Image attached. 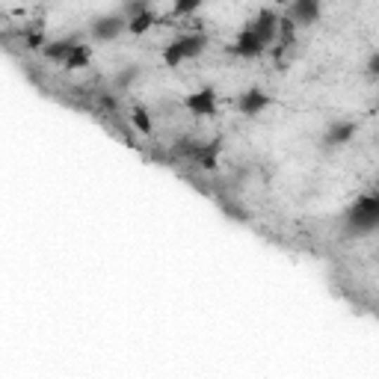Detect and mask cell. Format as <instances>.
I'll use <instances>...</instances> for the list:
<instances>
[{"mask_svg": "<svg viewBox=\"0 0 379 379\" xmlns=\"http://www.w3.org/2000/svg\"><path fill=\"white\" fill-rule=\"evenodd\" d=\"M205 48V36L202 33H187V36H178L169 48L163 51V60L169 65H178L181 60H190V57H199Z\"/></svg>", "mask_w": 379, "mask_h": 379, "instance_id": "6da1fadb", "label": "cell"}, {"mask_svg": "<svg viewBox=\"0 0 379 379\" xmlns=\"http://www.w3.org/2000/svg\"><path fill=\"white\" fill-rule=\"evenodd\" d=\"M349 229H356V231H371L376 226V219H379V205H376V195L368 193V195H361V199L353 205V210H349Z\"/></svg>", "mask_w": 379, "mask_h": 379, "instance_id": "7a4b0ae2", "label": "cell"}, {"mask_svg": "<svg viewBox=\"0 0 379 379\" xmlns=\"http://www.w3.org/2000/svg\"><path fill=\"white\" fill-rule=\"evenodd\" d=\"M278 21H282V18H278L273 9H261L258 15L252 18L249 30H252V33H258L264 45H270V39H273V36H276V30H278Z\"/></svg>", "mask_w": 379, "mask_h": 379, "instance_id": "3957f363", "label": "cell"}, {"mask_svg": "<svg viewBox=\"0 0 379 379\" xmlns=\"http://www.w3.org/2000/svg\"><path fill=\"white\" fill-rule=\"evenodd\" d=\"M320 15V4L317 0H297L288 6V21L290 24H314Z\"/></svg>", "mask_w": 379, "mask_h": 379, "instance_id": "277c9868", "label": "cell"}, {"mask_svg": "<svg viewBox=\"0 0 379 379\" xmlns=\"http://www.w3.org/2000/svg\"><path fill=\"white\" fill-rule=\"evenodd\" d=\"M356 134V124L353 122H332L326 128V136H323V143L326 146H347L349 139Z\"/></svg>", "mask_w": 379, "mask_h": 379, "instance_id": "5b68a950", "label": "cell"}, {"mask_svg": "<svg viewBox=\"0 0 379 379\" xmlns=\"http://www.w3.org/2000/svg\"><path fill=\"white\" fill-rule=\"evenodd\" d=\"M264 48H266V45L261 41V36H258V33H252L249 27H246L240 36H237V45H234V51L240 53V57H258Z\"/></svg>", "mask_w": 379, "mask_h": 379, "instance_id": "8992f818", "label": "cell"}, {"mask_svg": "<svg viewBox=\"0 0 379 379\" xmlns=\"http://www.w3.org/2000/svg\"><path fill=\"white\" fill-rule=\"evenodd\" d=\"M237 107H240V113L255 116L266 107V95L261 89H249V92H243L240 98H237Z\"/></svg>", "mask_w": 379, "mask_h": 379, "instance_id": "52a82bcc", "label": "cell"}, {"mask_svg": "<svg viewBox=\"0 0 379 379\" xmlns=\"http://www.w3.org/2000/svg\"><path fill=\"white\" fill-rule=\"evenodd\" d=\"M122 27H124V18H119V15H104V18H98V21L92 24V33H95V39H113V36L122 33Z\"/></svg>", "mask_w": 379, "mask_h": 379, "instance_id": "ba28073f", "label": "cell"}, {"mask_svg": "<svg viewBox=\"0 0 379 379\" xmlns=\"http://www.w3.org/2000/svg\"><path fill=\"white\" fill-rule=\"evenodd\" d=\"M187 107L193 110V113H199V116H207V113H214V107H217L214 89H199L195 95H190V98H187Z\"/></svg>", "mask_w": 379, "mask_h": 379, "instance_id": "9c48e42d", "label": "cell"}]
</instances>
